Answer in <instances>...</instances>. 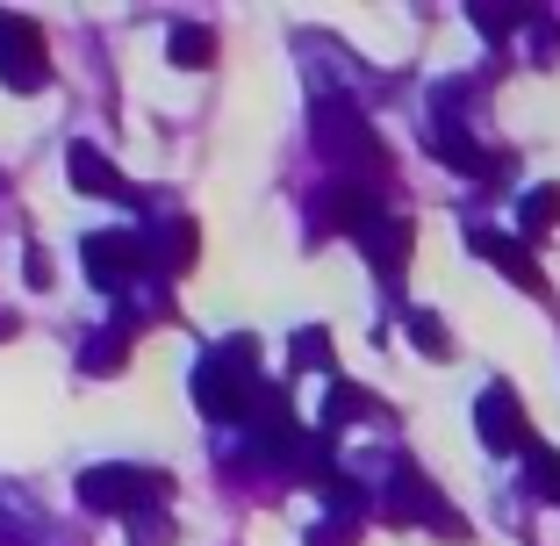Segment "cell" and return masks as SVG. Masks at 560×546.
<instances>
[{
	"label": "cell",
	"instance_id": "obj_1",
	"mask_svg": "<svg viewBox=\"0 0 560 546\" xmlns=\"http://www.w3.org/2000/svg\"><path fill=\"white\" fill-rule=\"evenodd\" d=\"M195 403H201L209 417H252V403H259L252 338H231V346H215L209 360L195 367Z\"/></svg>",
	"mask_w": 560,
	"mask_h": 546
},
{
	"label": "cell",
	"instance_id": "obj_2",
	"mask_svg": "<svg viewBox=\"0 0 560 546\" xmlns=\"http://www.w3.org/2000/svg\"><path fill=\"white\" fill-rule=\"evenodd\" d=\"M173 497V481L159 467H86L80 475V503L101 518H137V511H159Z\"/></svg>",
	"mask_w": 560,
	"mask_h": 546
},
{
	"label": "cell",
	"instance_id": "obj_3",
	"mask_svg": "<svg viewBox=\"0 0 560 546\" xmlns=\"http://www.w3.org/2000/svg\"><path fill=\"white\" fill-rule=\"evenodd\" d=\"M50 80V44L30 15H0V86L15 94H36Z\"/></svg>",
	"mask_w": 560,
	"mask_h": 546
},
{
	"label": "cell",
	"instance_id": "obj_4",
	"mask_svg": "<svg viewBox=\"0 0 560 546\" xmlns=\"http://www.w3.org/2000/svg\"><path fill=\"white\" fill-rule=\"evenodd\" d=\"M80 259H86V274H94V288L122 295V288L144 274V237H137V231H94L80 245Z\"/></svg>",
	"mask_w": 560,
	"mask_h": 546
},
{
	"label": "cell",
	"instance_id": "obj_5",
	"mask_svg": "<svg viewBox=\"0 0 560 546\" xmlns=\"http://www.w3.org/2000/svg\"><path fill=\"white\" fill-rule=\"evenodd\" d=\"M66 173H72V187H80V195H108V201H130V181H122V173L108 166V159H101L94 144H72Z\"/></svg>",
	"mask_w": 560,
	"mask_h": 546
},
{
	"label": "cell",
	"instance_id": "obj_6",
	"mask_svg": "<svg viewBox=\"0 0 560 546\" xmlns=\"http://www.w3.org/2000/svg\"><path fill=\"white\" fill-rule=\"evenodd\" d=\"M481 439H489L495 453L525 446V417H517V396H511V388H489V396H481Z\"/></svg>",
	"mask_w": 560,
	"mask_h": 546
},
{
	"label": "cell",
	"instance_id": "obj_7",
	"mask_svg": "<svg viewBox=\"0 0 560 546\" xmlns=\"http://www.w3.org/2000/svg\"><path fill=\"white\" fill-rule=\"evenodd\" d=\"M130 316H116V324H108V332H94L86 338V352H80V374H116L122 360H130Z\"/></svg>",
	"mask_w": 560,
	"mask_h": 546
},
{
	"label": "cell",
	"instance_id": "obj_8",
	"mask_svg": "<svg viewBox=\"0 0 560 546\" xmlns=\"http://www.w3.org/2000/svg\"><path fill=\"white\" fill-rule=\"evenodd\" d=\"M475 245L489 252V259L503 266V274H511L517 288H532V295H539V288H546V281H539V266H532V252H525V245H511V237H475Z\"/></svg>",
	"mask_w": 560,
	"mask_h": 546
},
{
	"label": "cell",
	"instance_id": "obj_9",
	"mask_svg": "<svg viewBox=\"0 0 560 546\" xmlns=\"http://www.w3.org/2000/svg\"><path fill=\"white\" fill-rule=\"evenodd\" d=\"M165 58L195 72V66H209V58H215V36H209V30H173V44H165Z\"/></svg>",
	"mask_w": 560,
	"mask_h": 546
},
{
	"label": "cell",
	"instance_id": "obj_10",
	"mask_svg": "<svg viewBox=\"0 0 560 546\" xmlns=\"http://www.w3.org/2000/svg\"><path fill=\"white\" fill-rule=\"evenodd\" d=\"M130 539L137 546H173V518H165V511H137L130 518Z\"/></svg>",
	"mask_w": 560,
	"mask_h": 546
},
{
	"label": "cell",
	"instance_id": "obj_11",
	"mask_svg": "<svg viewBox=\"0 0 560 546\" xmlns=\"http://www.w3.org/2000/svg\"><path fill=\"white\" fill-rule=\"evenodd\" d=\"M553 216H560V187H532L525 195V231H546Z\"/></svg>",
	"mask_w": 560,
	"mask_h": 546
},
{
	"label": "cell",
	"instance_id": "obj_12",
	"mask_svg": "<svg viewBox=\"0 0 560 546\" xmlns=\"http://www.w3.org/2000/svg\"><path fill=\"white\" fill-rule=\"evenodd\" d=\"M324 360H330V338L324 332H302L295 338V367H324Z\"/></svg>",
	"mask_w": 560,
	"mask_h": 546
},
{
	"label": "cell",
	"instance_id": "obj_13",
	"mask_svg": "<svg viewBox=\"0 0 560 546\" xmlns=\"http://www.w3.org/2000/svg\"><path fill=\"white\" fill-rule=\"evenodd\" d=\"M0 338H15V316H8V310H0Z\"/></svg>",
	"mask_w": 560,
	"mask_h": 546
}]
</instances>
